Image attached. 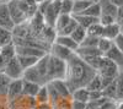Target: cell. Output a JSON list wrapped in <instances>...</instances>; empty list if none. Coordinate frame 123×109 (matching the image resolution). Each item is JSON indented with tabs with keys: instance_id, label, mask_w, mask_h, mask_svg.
Segmentation results:
<instances>
[{
	"instance_id": "1",
	"label": "cell",
	"mask_w": 123,
	"mask_h": 109,
	"mask_svg": "<svg viewBox=\"0 0 123 109\" xmlns=\"http://www.w3.org/2000/svg\"><path fill=\"white\" fill-rule=\"evenodd\" d=\"M96 74V70H94L90 65H87L75 53L68 59L65 82L70 92H73L74 90L80 87H86V85Z\"/></svg>"
},
{
	"instance_id": "2",
	"label": "cell",
	"mask_w": 123,
	"mask_h": 109,
	"mask_svg": "<svg viewBox=\"0 0 123 109\" xmlns=\"http://www.w3.org/2000/svg\"><path fill=\"white\" fill-rule=\"evenodd\" d=\"M67 61L48 54L47 61V83L54 80H65Z\"/></svg>"
},
{
	"instance_id": "3",
	"label": "cell",
	"mask_w": 123,
	"mask_h": 109,
	"mask_svg": "<svg viewBox=\"0 0 123 109\" xmlns=\"http://www.w3.org/2000/svg\"><path fill=\"white\" fill-rule=\"evenodd\" d=\"M119 71H121V69L106 56H102L101 63L96 70V72L101 77H107V78H116Z\"/></svg>"
},
{
	"instance_id": "4",
	"label": "cell",
	"mask_w": 123,
	"mask_h": 109,
	"mask_svg": "<svg viewBox=\"0 0 123 109\" xmlns=\"http://www.w3.org/2000/svg\"><path fill=\"white\" fill-rule=\"evenodd\" d=\"M24 71L25 70L22 69V66L20 65V63L17 60V56H15V58L10 59L7 61V64L5 66V70H4V74L9 80H20V78H22Z\"/></svg>"
},
{
	"instance_id": "5",
	"label": "cell",
	"mask_w": 123,
	"mask_h": 109,
	"mask_svg": "<svg viewBox=\"0 0 123 109\" xmlns=\"http://www.w3.org/2000/svg\"><path fill=\"white\" fill-rule=\"evenodd\" d=\"M7 5V9H9V12H10V16H11V20L12 22L15 23V26H18V25H24V22L27 21V16L26 14L22 11L18 6V3L17 0H12L6 4Z\"/></svg>"
},
{
	"instance_id": "6",
	"label": "cell",
	"mask_w": 123,
	"mask_h": 109,
	"mask_svg": "<svg viewBox=\"0 0 123 109\" xmlns=\"http://www.w3.org/2000/svg\"><path fill=\"white\" fill-rule=\"evenodd\" d=\"M9 103H10V109H35L37 105L35 97H30L25 94L20 96L15 101Z\"/></svg>"
},
{
	"instance_id": "7",
	"label": "cell",
	"mask_w": 123,
	"mask_h": 109,
	"mask_svg": "<svg viewBox=\"0 0 123 109\" xmlns=\"http://www.w3.org/2000/svg\"><path fill=\"white\" fill-rule=\"evenodd\" d=\"M22 86H24V80H11L7 86V92H6V99L7 102H12L20 96H22Z\"/></svg>"
},
{
	"instance_id": "8",
	"label": "cell",
	"mask_w": 123,
	"mask_h": 109,
	"mask_svg": "<svg viewBox=\"0 0 123 109\" xmlns=\"http://www.w3.org/2000/svg\"><path fill=\"white\" fill-rule=\"evenodd\" d=\"M48 54L44 49L37 47H26V45H16V55H25V56H33V58H43Z\"/></svg>"
},
{
	"instance_id": "9",
	"label": "cell",
	"mask_w": 123,
	"mask_h": 109,
	"mask_svg": "<svg viewBox=\"0 0 123 109\" xmlns=\"http://www.w3.org/2000/svg\"><path fill=\"white\" fill-rule=\"evenodd\" d=\"M0 27L9 29V31H11V32L15 27V23L11 20V16H10V12H9V9H7L6 4H0Z\"/></svg>"
},
{
	"instance_id": "10",
	"label": "cell",
	"mask_w": 123,
	"mask_h": 109,
	"mask_svg": "<svg viewBox=\"0 0 123 109\" xmlns=\"http://www.w3.org/2000/svg\"><path fill=\"white\" fill-rule=\"evenodd\" d=\"M49 54L58 58V59H62V60H64V61H68V59L74 54V52H71V50H69V49L62 47V45H59L57 43H53Z\"/></svg>"
},
{
	"instance_id": "11",
	"label": "cell",
	"mask_w": 123,
	"mask_h": 109,
	"mask_svg": "<svg viewBox=\"0 0 123 109\" xmlns=\"http://www.w3.org/2000/svg\"><path fill=\"white\" fill-rule=\"evenodd\" d=\"M98 4L101 7V15L112 16L117 20L118 15V7L111 1V0H98Z\"/></svg>"
},
{
	"instance_id": "12",
	"label": "cell",
	"mask_w": 123,
	"mask_h": 109,
	"mask_svg": "<svg viewBox=\"0 0 123 109\" xmlns=\"http://www.w3.org/2000/svg\"><path fill=\"white\" fill-rule=\"evenodd\" d=\"M50 85L53 86V88L57 91V93H58V96L60 98H71V92L69 90V87H68L65 80L50 81Z\"/></svg>"
},
{
	"instance_id": "13",
	"label": "cell",
	"mask_w": 123,
	"mask_h": 109,
	"mask_svg": "<svg viewBox=\"0 0 123 109\" xmlns=\"http://www.w3.org/2000/svg\"><path fill=\"white\" fill-rule=\"evenodd\" d=\"M22 80L25 81H30V82H35V83H38V85H46L43 78L41 77V75L38 74L36 66L33 65L32 67H28L24 71V75H22Z\"/></svg>"
},
{
	"instance_id": "14",
	"label": "cell",
	"mask_w": 123,
	"mask_h": 109,
	"mask_svg": "<svg viewBox=\"0 0 123 109\" xmlns=\"http://www.w3.org/2000/svg\"><path fill=\"white\" fill-rule=\"evenodd\" d=\"M104 56H106L107 59H110L112 63H115L119 69L123 67V52H121L119 49L116 48L115 45H112L111 49H110V50H108Z\"/></svg>"
},
{
	"instance_id": "15",
	"label": "cell",
	"mask_w": 123,
	"mask_h": 109,
	"mask_svg": "<svg viewBox=\"0 0 123 109\" xmlns=\"http://www.w3.org/2000/svg\"><path fill=\"white\" fill-rule=\"evenodd\" d=\"M53 43H57V44H59L62 47L69 49V50H71V52H75L76 49L79 48V44L75 43L73 39H71L70 36H57Z\"/></svg>"
},
{
	"instance_id": "16",
	"label": "cell",
	"mask_w": 123,
	"mask_h": 109,
	"mask_svg": "<svg viewBox=\"0 0 123 109\" xmlns=\"http://www.w3.org/2000/svg\"><path fill=\"white\" fill-rule=\"evenodd\" d=\"M74 53H75L79 58L83 59V60H85V59H89V58L101 56V55H102L97 48H87V47H79Z\"/></svg>"
},
{
	"instance_id": "17",
	"label": "cell",
	"mask_w": 123,
	"mask_h": 109,
	"mask_svg": "<svg viewBox=\"0 0 123 109\" xmlns=\"http://www.w3.org/2000/svg\"><path fill=\"white\" fill-rule=\"evenodd\" d=\"M119 34V23L113 22L108 26H104V32H102V37L107 38L110 41L113 42V39Z\"/></svg>"
},
{
	"instance_id": "18",
	"label": "cell",
	"mask_w": 123,
	"mask_h": 109,
	"mask_svg": "<svg viewBox=\"0 0 123 109\" xmlns=\"http://www.w3.org/2000/svg\"><path fill=\"white\" fill-rule=\"evenodd\" d=\"M71 99L73 101H79V102H84L89 103L90 101V92L86 87H80L76 88L71 92Z\"/></svg>"
},
{
	"instance_id": "19",
	"label": "cell",
	"mask_w": 123,
	"mask_h": 109,
	"mask_svg": "<svg viewBox=\"0 0 123 109\" xmlns=\"http://www.w3.org/2000/svg\"><path fill=\"white\" fill-rule=\"evenodd\" d=\"M71 16L75 18V21L78 22L79 26H81V27L85 28V29H87L91 25H94L96 22H100L98 18L90 17V16H86V15H71Z\"/></svg>"
},
{
	"instance_id": "20",
	"label": "cell",
	"mask_w": 123,
	"mask_h": 109,
	"mask_svg": "<svg viewBox=\"0 0 123 109\" xmlns=\"http://www.w3.org/2000/svg\"><path fill=\"white\" fill-rule=\"evenodd\" d=\"M42 85H38L35 82H30V81H25L24 80V86H22V94L25 96H30V97H35L39 90V87Z\"/></svg>"
},
{
	"instance_id": "21",
	"label": "cell",
	"mask_w": 123,
	"mask_h": 109,
	"mask_svg": "<svg viewBox=\"0 0 123 109\" xmlns=\"http://www.w3.org/2000/svg\"><path fill=\"white\" fill-rule=\"evenodd\" d=\"M73 15H80L95 1H87V0H73Z\"/></svg>"
},
{
	"instance_id": "22",
	"label": "cell",
	"mask_w": 123,
	"mask_h": 109,
	"mask_svg": "<svg viewBox=\"0 0 123 109\" xmlns=\"http://www.w3.org/2000/svg\"><path fill=\"white\" fill-rule=\"evenodd\" d=\"M71 18H73V16L71 15H64V14H59L58 18H57V21H55V25H54V29H55V32L59 33L62 29H63L70 21H71Z\"/></svg>"
},
{
	"instance_id": "23",
	"label": "cell",
	"mask_w": 123,
	"mask_h": 109,
	"mask_svg": "<svg viewBox=\"0 0 123 109\" xmlns=\"http://www.w3.org/2000/svg\"><path fill=\"white\" fill-rule=\"evenodd\" d=\"M16 56H17V60L24 70H26L28 67H32L39 60L38 58H33V56H25V55H16Z\"/></svg>"
},
{
	"instance_id": "24",
	"label": "cell",
	"mask_w": 123,
	"mask_h": 109,
	"mask_svg": "<svg viewBox=\"0 0 123 109\" xmlns=\"http://www.w3.org/2000/svg\"><path fill=\"white\" fill-rule=\"evenodd\" d=\"M86 34H87V33H86V29L78 25V27L74 29L73 32H71L70 37H71V39H73V41H74L75 43H78V44L80 45V44H81V42H83L84 39H85Z\"/></svg>"
},
{
	"instance_id": "25",
	"label": "cell",
	"mask_w": 123,
	"mask_h": 109,
	"mask_svg": "<svg viewBox=\"0 0 123 109\" xmlns=\"http://www.w3.org/2000/svg\"><path fill=\"white\" fill-rule=\"evenodd\" d=\"M80 15H86V16H90V17H95V18H100L101 16V7H100V4L98 1H95L92 3L83 14Z\"/></svg>"
},
{
	"instance_id": "26",
	"label": "cell",
	"mask_w": 123,
	"mask_h": 109,
	"mask_svg": "<svg viewBox=\"0 0 123 109\" xmlns=\"http://www.w3.org/2000/svg\"><path fill=\"white\" fill-rule=\"evenodd\" d=\"M14 42V36L12 32L0 27V47H4L6 44H10Z\"/></svg>"
},
{
	"instance_id": "27",
	"label": "cell",
	"mask_w": 123,
	"mask_h": 109,
	"mask_svg": "<svg viewBox=\"0 0 123 109\" xmlns=\"http://www.w3.org/2000/svg\"><path fill=\"white\" fill-rule=\"evenodd\" d=\"M35 99H36L37 103H48L49 102V94H48L47 85H42V86L39 87L37 94L35 96Z\"/></svg>"
},
{
	"instance_id": "28",
	"label": "cell",
	"mask_w": 123,
	"mask_h": 109,
	"mask_svg": "<svg viewBox=\"0 0 123 109\" xmlns=\"http://www.w3.org/2000/svg\"><path fill=\"white\" fill-rule=\"evenodd\" d=\"M1 55L6 59L7 61L10 60V59H12V58L16 56V45L14 44V42L1 47Z\"/></svg>"
},
{
	"instance_id": "29",
	"label": "cell",
	"mask_w": 123,
	"mask_h": 109,
	"mask_svg": "<svg viewBox=\"0 0 123 109\" xmlns=\"http://www.w3.org/2000/svg\"><path fill=\"white\" fill-rule=\"evenodd\" d=\"M86 88L92 92V91H102V81H101V77L98 74H96L94 77L90 80V82L86 85Z\"/></svg>"
},
{
	"instance_id": "30",
	"label": "cell",
	"mask_w": 123,
	"mask_h": 109,
	"mask_svg": "<svg viewBox=\"0 0 123 109\" xmlns=\"http://www.w3.org/2000/svg\"><path fill=\"white\" fill-rule=\"evenodd\" d=\"M102 96L110 101H116V83H115V81L102 88Z\"/></svg>"
},
{
	"instance_id": "31",
	"label": "cell",
	"mask_w": 123,
	"mask_h": 109,
	"mask_svg": "<svg viewBox=\"0 0 123 109\" xmlns=\"http://www.w3.org/2000/svg\"><path fill=\"white\" fill-rule=\"evenodd\" d=\"M113 45V42L112 41H110V39H107V38H104V37H100L98 38V43H97V49L100 50V53L102 54V55H105L110 49H111V47Z\"/></svg>"
},
{
	"instance_id": "32",
	"label": "cell",
	"mask_w": 123,
	"mask_h": 109,
	"mask_svg": "<svg viewBox=\"0 0 123 109\" xmlns=\"http://www.w3.org/2000/svg\"><path fill=\"white\" fill-rule=\"evenodd\" d=\"M102 32H104V26H102L100 22H96V23H94V25H91V26L86 29V33H87L89 36L96 37V38L102 37Z\"/></svg>"
},
{
	"instance_id": "33",
	"label": "cell",
	"mask_w": 123,
	"mask_h": 109,
	"mask_svg": "<svg viewBox=\"0 0 123 109\" xmlns=\"http://www.w3.org/2000/svg\"><path fill=\"white\" fill-rule=\"evenodd\" d=\"M116 99H123V71H119L116 80Z\"/></svg>"
},
{
	"instance_id": "34",
	"label": "cell",
	"mask_w": 123,
	"mask_h": 109,
	"mask_svg": "<svg viewBox=\"0 0 123 109\" xmlns=\"http://www.w3.org/2000/svg\"><path fill=\"white\" fill-rule=\"evenodd\" d=\"M52 105L53 109H71V98H59Z\"/></svg>"
},
{
	"instance_id": "35",
	"label": "cell",
	"mask_w": 123,
	"mask_h": 109,
	"mask_svg": "<svg viewBox=\"0 0 123 109\" xmlns=\"http://www.w3.org/2000/svg\"><path fill=\"white\" fill-rule=\"evenodd\" d=\"M76 27H78V22L75 21V18L73 17V18H71V21H70L63 29H62L59 33H57V36H70L71 32H73Z\"/></svg>"
},
{
	"instance_id": "36",
	"label": "cell",
	"mask_w": 123,
	"mask_h": 109,
	"mask_svg": "<svg viewBox=\"0 0 123 109\" xmlns=\"http://www.w3.org/2000/svg\"><path fill=\"white\" fill-rule=\"evenodd\" d=\"M73 0H63L60 1V14L73 15Z\"/></svg>"
},
{
	"instance_id": "37",
	"label": "cell",
	"mask_w": 123,
	"mask_h": 109,
	"mask_svg": "<svg viewBox=\"0 0 123 109\" xmlns=\"http://www.w3.org/2000/svg\"><path fill=\"white\" fill-rule=\"evenodd\" d=\"M97 43H98V38L96 37H92V36H89L86 34L85 39L79 47H87V48H97Z\"/></svg>"
},
{
	"instance_id": "38",
	"label": "cell",
	"mask_w": 123,
	"mask_h": 109,
	"mask_svg": "<svg viewBox=\"0 0 123 109\" xmlns=\"http://www.w3.org/2000/svg\"><path fill=\"white\" fill-rule=\"evenodd\" d=\"M100 23L102 26H108L111 23H113V22H117V20L115 17H112V16H107V15H101L100 16Z\"/></svg>"
},
{
	"instance_id": "39",
	"label": "cell",
	"mask_w": 123,
	"mask_h": 109,
	"mask_svg": "<svg viewBox=\"0 0 123 109\" xmlns=\"http://www.w3.org/2000/svg\"><path fill=\"white\" fill-rule=\"evenodd\" d=\"M87 107H89V103H84V102L71 99V109H87Z\"/></svg>"
},
{
	"instance_id": "40",
	"label": "cell",
	"mask_w": 123,
	"mask_h": 109,
	"mask_svg": "<svg viewBox=\"0 0 123 109\" xmlns=\"http://www.w3.org/2000/svg\"><path fill=\"white\" fill-rule=\"evenodd\" d=\"M113 45L116 48H118L121 52H123V36L122 34H118L115 39H113Z\"/></svg>"
},
{
	"instance_id": "41",
	"label": "cell",
	"mask_w": 123,
	"mask_h": 109,
	"mask_svg": "<svg viewBox=\"0 0 123 109\" xmlns=\"http://www.w3.org/2000/svg\"><path fill=\"white\" fill-rule=\"evenodd\" d=\"M35 109H53V105L49 102L48 103H37Z\"/></svg>"
},
{
	"instance_id": "42",
	"label": "cell",
	"mask_w": 123,
	"mask_h": 109,
	"mask_svg": "<svg viewBox=\"0 0 123 109\" xmlns=\"http://www.w3.org/2000/svg\"><path fill=\"white\" fill-rule=\"evenodd\" d=\"M6 64H7V60H6V59H5L1 54H0V72H4Z\"/></svg>"
},
{
	"instance_id": "43",
	"label": "cell",
	"mask_w": 123,
	"mask_h": 109,
	"mask_svg": "<svg viewBox=\"0 0 123 109\" xmlns=\"http://www.w3.org/2000/svg\"><path fill=\"white\" fill-rule=\"evenodd\" d=\"M113 109H123V99H116Z\"/></svg>"
},
{
	"instance_id": "44",
	"label": "cell",
	"mask_w": 123,
	"mask_h": 109,
	"mask_svg": "<svg viewBox=\"0 0 123 109\" xmlns=\"http://www.w3.org/2000/svg\"><path fill=\"white\" fill-rule=\"evenodd\" d=\"M112 3H113L117 7H121V6H123V0H111Z\"/></svg>"
},
{
	"instance_id": "45",
	"label": "cell",
	"mask_w": 123,
	"mask_h": 109,
	"mask_svg": "<svg viewBox=\"0 0 123 109\" xmlns=\"http://www.w3.org/2000/svg\"><path fill=\"white\" fill-rule=\"evenodd\" d=\"M119 34L123 36V23H119Z\"/></svg>"
},
{
	"instance_id": "46",
	"label": "cell",
	"mask_w": 123,
	"mask_h": 109,
	"mask_svg": "<svg viewBox=\"0 0 123 109\" xmlns=\"http://www.w3.org/2000/svg\"><path fill=\"white\" fill-rule=\"evenodd\" d=\"M35 1H36V4H37V5H39V4H42V3L47 1V0H35Z\"/></svg>"
},
{
	"instance_id": "47",
	"label": "cell",
	"mask_w": 123,
	"mask_h": 109,
	"mask_svg": "<svg viewBox=\"0 0 123 109\" xmlns=\"http://www.w3.org/2000/svg\"><path fill=\"white\" fill-rule=\"evenodd\" d=\"M10 1H12V0H0V3H1V4H7Z\"/></svg>"
},
{
	"instance_id": "48",
	"label": "cell",
	"mask_w": 123,
	"mask_h": 109,
	"mask_svg": "<svg viewBox=\"0 0 123 109\" xmlns=\"http://www.w3.org/2000/svg\"><path fill=\"white\" fill-rule=\"evenodd\" d=\"M87 1H98V0H87Z\"/></svg>"
},
{
	"instance_id": "49",
	"label": "cell",
	"mask_w": 123,
	"mask_h": 109,
	"mask_svg": "<svg viewBox=\"0 0 123 109\" xmlns=\"http://www.w3.org/2000/svg\"><path fill=\"white\" fill-rule=\"evenodd\" d=\"M53 1H63V0H53Z\"/></svg>"
},
{
	"instance_id": "50",
	"label": "cell",
	"mask_w": 123,
	"mask_h": 109,
	"mask_svg": "<svg viewBox=\"0 0 123 109\" xmlns=\"http://www.w3.org/2000/svg\"><path fill=\"white\" fill-rule=\"evenodd\" d=\"M0 54H1V47H0Z\"/></svg>"
},
{
	"instance_id": "51",
	"label": "cell",
	"mask_w": 123,
	"mask_h": 109,
	"mask_svg": "<svg viewBox=\"0 0 123 109\" xmlns=\"http://www.w3.org/2000/svg\"><path fill=\"white\" fill-rule=\"evenodd\" d=\"M121 71H123V67H122V69H121Z\"/></svg>"
},
{
	"instance_id": "52",
	"label": "cell",
	"mask_w": 123,
	"mask_h": 109,
	"mask_svg": "<svg viewBox=\"0 0 123 109\" xmlns=\"http://www.w3.org/2000/svg\"><path fill=\"white\" fill-rule=\"evenodd\" d=\"M0 4H1V3H0Z\"/></svg>"
}]
</instances>
